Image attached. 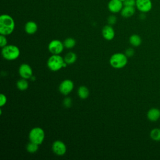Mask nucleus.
Listing matches in <instances>:
<instances>
[{
    "label": "nucleus",
    "instance_id": "nucleus-1",
    "mask_svg": "<svg viewBox=\"0 0 160 160\" xmlns=\"http://www.w3.org/2000/svg\"><path fill=\"white\" fill-rule=\"evenodd\" d=\"M15 28L13 18L8 14H4L0 16V34L8 36L11 34Z\"/></svg>",
    "mask_w": 160,
    "mask_h": 160
},
{
    "label": "nucleus",
    "instance_id": "nucleus-2",
    "mask_svg": "<svg viewBox=\"0 0 160 160\" xmlns=\"http://www.w3.org/2000/svg\"><path fill=\"white\" fill-rule=\"evenodd\" d=\"M47 66L48 68L52 71H58L62 68H66L67 64L62 58L59 54H52L50 56L47 62Z\"/></svg>",
    "mask_w": 160,
    "mask_h": 160
},
{
    "label": "nucleus",
    "instance_id": "nucleus-3",
    "mask_svg": "<svg viewBox=\"0 0 160 160\" xmlns=\"http://www.w3.org/2000/svg\"><path fill=\"white\" fill-rule=\"evenodd\" d=\"M1 54L5 59L12 61L19 58L20 55V50L18 46L13 44H9L2 48Z\"/></svg>",
    "mask_w": 160,
    "mask_h": 160
},
{
    "label": "nucleus",
    "instance_id": "nucleus-4",
    "mask_svg": "<svg viewBox=\"0 0 160 160\" xmlns=\"http://www.w3.org/2000/svg\"><path fill=\"white\" fill-rule=\"evenodd\" d=\"M110 65L116 69H121L126 66L128 63V57L124 53L117 52L113 54L109 59Z\"/></svg>",
    "mask_w": 160,
    "mask_h": 160
},
{
    "label": "nucleus",
    "instance_id": "nucleus-5",
    "mask_svg": "<svg viewBox=\"0 0 160 160\" xmlns=\"http://www.w3.org/2000/svg\"><path fill=\"white\" fill-rule=\"evenodd\" d=\"M45 138L44 130L39 127H35L31 129L29 133V139L31 142L41 145Z\"/></svg>",
    "mask_w": 160,
    "mask_h": 160
},
{
    "label": "nucleus",
    "instance_id": "nucleus-6",
    "mask_svg": "<svg viewBox=\"0 0 160 160\" xmlns=\"http://www.w3.org/2000/svg\"><path fill=\"white\" fill-rule=\"evenodd\" d=\"M63 42L58 39L52 40L48 44V50L52 54H59L64 49Z\"/></svg>",
    "mask_w": 160,
    "mask_h": 160
},
{
    "label": "nucleus",
    "instance_id": "nucleus-7",
    "mask_svg": "<svg viewBox=\"0 0 160 160\" xmlns=\"http://www.w3.org/2000/svg\"><path fill=\"white\" fill-rule=\"evenodd\" d=\"M135 7L139 12L146 13L152 9V2L151 0H136Z\"/></svg>",
    "mask_w": 160,
    "mask_h": 160
},
{
    "label": "nucleus",
    "instance_id": "nucleus-8",
    "mask_svg": "<svg viewBox=\"0 0 160 160\" xmlns=\"http://www.w3.org/2000/svg\"><path fill=\"white\" fill-rule=\"evenodd\" d=\"M74 88V83L70 79L62 81L59 86V91L63 95L69 94Z\"/></svg>",
    "mask_w": 160,
    "mask_h": 160
},
{
    "label": "nucleus",
    "instance_id": "nucleus-9",
    "mask_svg": "<svg viewBox=\"0 0 160 160\" xmlns=\"http://www.w3.org/2000/svg\"><path fill=\"white\" fill-rule=\"evenodd\" d=\"M52 149L53 152L58 156H63L66 152V144L60 140L55 141L52 144Z\"/></svg>",
    "mask_w": 160,
    "mask_h": 160
},
{
    "label": "nucleus",
    "instance_id": "nucleus-10",
    "mask_svg": "<svg viewBox=\"0 0 160 160\" xmlns=\"http://www.w3.org/2000/svg\"><path fill=\"white\" fill-rule=\"evenodd\" d=\"M19 74L22 78L31 79L32 76V69L28 64L23 63L19 68Z\"/></svg>",
    "mask_w": 160,
    "mask_h": 160
},
{
    "label": "nucleus",
    "instance_id": "nucleus-11",
    "mask_svg": "<svg viewBox=\"0 0 160 160\" xmlns=\"http://www.w3.org/2000/svg\"><path fill=\"white\" fill-rule=\"evenodd\" d=\"M123 6V2L121 0H110L108 4V8L112 13L121 12Z\"/></svg>",
    "mask_w": 160,
    "mask_h": 160
},
{
    "label": "nucleus",
    "instance_id": "nucleus-12",
    "mask_svg": "<svg viewBox=\"0 0 160 160\" xmlns=\"http://www.w3.org/2000/svg\"><path fill=\"white\" fill-rule=\"evenodd\" d=\"M102 34L103 38L108 40L111 41L115 36V32L111 25H106L102 29Z\"/></svg>",
    "mask_w": 160,
    "mask_h": 160
},
{
    "label": "nucleus",
    "instance_id": "nucleus-13",
    "mask_svg": "<svg viewBox=\"0 0 160 160\" xmlns=\"http://www.w3.org/2000/svg\"><path fill=\"white\" fill-rule=\"evenodd\" d=\"M147 118L151 122H156L160 118V109L156 108L149 109L147 112Z\"/></svg>",
    "mask_w": 160,
    "mask_h": 160
},
{
    "label": "nucleus",
    "instance_id": "nucleus-14",
    "mask_svg": "<svg viewBox=\"0 0 160 160\" xmlns=\"http://www.w3.org/2000/svg\"><path fill=\"white\" fill-rule=\"evenodd\" d=\"M24 30L27 34H33L36 32L38 30V25L34 21H28L24 26Z\"/></svg>",
    "mask_w": 160,
    "mask_h": 160
},
{
    "label": "nucleus",
    "instance_id": "nucleus-15",
    "mask_svg": "<svg viewBox=\"0 0 160 160\" xmlns=\"http://www.w3.org/2000/svg\"><path fill=\"white\" fill-rule=\"evenodd\" d=\"M136 12L135 7L124 6L121 11V14L123 18H128L132 16Z\"/></svg>",
    "mask_w": 160,
    "mask_h": 160
},
{
    "label": "nucleus",
    "instance_id": "nucleus-16",
    "mask_svg": "<svg viewBox=\"0 0 160 160\" xmlns=\"http://www.w3.org/2000/svg\"><path fill=\"white\" fill-rule=\"evenodd\" d=\"M129 43L134 47H138L142 42L141 38L138 34H132L129 39Z\"/></svg>",
    "mask_w": 160,
    "mask_h": 160
},
{
    "label": "nucleus",
    "instance_id": "nucleus-17",
    "mask_svg": "<svg viewBox=\"0 0 160 160\" xmlns=\"http://www.w3.org/2000/svg\"><path fill=\"white\" fill-rule=\"evenodd\" d=\"M78 95L81 99H85L89 96V91L87 87L81 86L78 89Z\"/></svg>",
    "mask_w": 160,
    "mask_h": 160
},
{
    "label": "nucleus",
    "instance_id": "nucleus-18",
    "mask_svg": "<svg viewBox=\"0 0 160 160\" xmlns=\"http://www.w3.org/2000/svg\"><path fill=\"white\" fill-rule=\"evenodd\" d=\"M64 59L67 64H72L76 62L77 59V56L74 52H69L66 54Z\"/></svg>",
    "mask_w": 160,
    "mask_h": 160
},
{
    "label": "nucleus",
    "instance_id": "nucleus-19",
    "mask_svg": "<svg viewBox=\"0 0 160 160\" xmlns=\"http://www.w3.org/2000/svg\"><path fill=\"white\" fill-rule=\"evenodd\" d=\"M149 136L152 140L156 142L160 141V128H155L152 129L150 131Z\"/></svg>",
    "mask_w": 160,
    "mask_h": 160
},
{
    "label": "nucleus",
    "instance_id": "nucleus-20",
    "mask_svg": "<svg viewBox=\"0 0 160 160\" xmlns=\"http://www.w3.org/2000/svg\"><path fill=\"white\" fill-rule=\"evenodd\" d=\"M16 86L17 88L20 91H25L28 88L29 86V83L28 82V81L26 79L22 78L21 79H19L17 81L16 83Z\"/></svg>",
    "mask_w": 160,
    "mask_h": 160
},
{
    "label": "nucleus",
    "instance_id": "nucleus-21",
    "mask_svg": "<svg viewBox=\"0 0 160 160\" xmlns=\"http://www.w3.org/2000/svg\"><path fill=\"white\" fill-rule=\"evenodd\" d=\"M63 44L68 49L72 48L76 45V40L72 38H68L64 41Z\"/></svg>",
    "mask_w": 160,
    "mask_h": 160
},
{
    "label": "nucleus",
    "instance_id": "nucleus-22",
    "mask_svg": "<svg viewBox=\"0 0 160 160\" xmlns=\"http://www.w3.org/2000/svg\"><path fill=\"white\" fill-rule=\"evenodd\" d=\"M38 148H39V145L38 144H37L34 142H31V141L26 146L27 151L30 152V153L36 152L38 150Z\"/></svg>",
    "mask_w": 160,
    "mask_h": 160
},
{
    "label": "nucleus",
    "instance_id": "nucleus-23",
    "mask_svg": "<svg viewBox=\"0 0 160 160\" xmlns=\"http://www.w3.org/2000/svg\"><path fill=\"white\" fill-rule=\"evenodd\" d=\"M7 43H8V41H7L6 36L1 34L0 35V46L2 48L7 45Z\"/></svg>",
    "mask_w": 160,
    "mask_h": 160
},
{
    "label": "nucleus",
    "instance_id": "nucleus-24",
    "mask_svg": "<svg viewBox=\"0 0 160 160\" xmlns=\"http://www.w3.org/2000/svg\"><path fill=\"white\" fill-rule=\"evenodd\" d=\"M117 18L114 15H111L108 18V22L109 25H113L116 22Z\"/></svg>",
    "mask_w": 160,
    "mask_h": 160
},
{
    "label": "nucleus",
    "instance_id": "nucleus-25",
    "mask_svg": "<svg viewBox=\"0 0 160 160\" xmlns=\"http://www.w3.org/2000/svg\"><path fill=\"white\" fill-rule=\"evenodd\" d=\"M6 102H7V98H6V95L2 93L1 94V95H0V106L1 107L4 106L6 104Z\"/></svg>",
    "mask_w": 160,
    "mask_h": 160
},
{
    "label": "nucleus",
    "instance_id": "nucleus-26",
    "mask_svg": "<svg viewBox=\"0 0 160 160\" xmlns=\"http://www.w3.org/2000/svg\"><path fill=\"white\" fill-rule=\"evenodd\" d=\"M124 6H136V0H126L123 2Z\"/></svg>",
    "mask_w": 160,
    "mask_h": 160
},
{
    "label": "nucleus",
    "instance_id": "nucleus-27",
    "mask_svg": "<svg viewBox=\"0 0 160 160\" xmlns=\"http://www.w3.org/2000/svg\"><path fill=\"white\" fill-rule=\"evenodd\" d=\"M63 105L66 108H69L72 105V100L70 98H66L63 100Z\"/></svg>",
    "mask_w": 160,
    "mask_h": 160
},
{
    "label": "nucleus",
    "instance_id": "nucleus-28",
    "mask_svg": "<svg viewBox=\"0 0 160 160\" xmlns=\"http://www.w3.org/2000/svg\"><path fill=\"white\" fill-rule=\"evenodd\" d=\"M125 54L127 57H132L134 54V50L131 48H129L126 50Z\"/></svg>",
    "mask_w": 160,
    "mask_h": 160
},
{
    "label": "nucleus",
    "instance_id": "nucleus-29",
    "mask_svg": "<svg viewBox=\"0 0 160 160\" xmlns=\"http://www.w3.org/2000/svg\"><path fill=\"white\" fill-rule=\"evenodd\" d=\"M121 1H122V2H124V1H126V0H121Z\"/></svg>",
    "mask_w": 160,
    "mask_h": 160
}]
</instances>
